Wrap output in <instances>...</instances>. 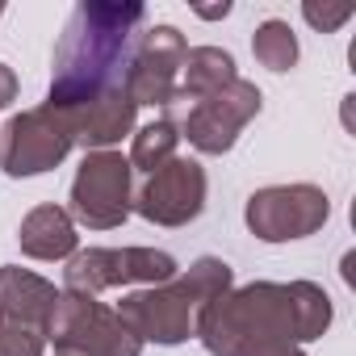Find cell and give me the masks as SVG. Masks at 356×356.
I'll use <instances>...</instances> for the list:
<instances>
[{
	"label": "cell",
	"mask_w": 356,
	"mask_h": 356,
	"mask_svg": "<svg viewBox=\"0 0 356 356\" xmlns=\"http://www.w3.org/2000/svg\"><path fill=\"white\" fill-rule=\"evenodd\" d=\"M331 327V298L314 281H252L218 293L202 318L197 339L210 356H306L302 343Z\"/></svg>",
	"instance_id": "1"
},
{
	"label": "cell",
	"mask_w": 356,
	"mask_h": 356,
	"mask_svg": "<svg viewBox=\"0 0 356 356\" xmlns=\"http://www.w3.org/2000/svg\"><path fill=\"white\" fill-rule=\"evenodd\" d=\"M147 9L143 5H109V0H84L72 9L63 38L55 47L51 97L47 105L80 109L109 88L126 84L134 47L143 38Z\"/></svg>",
	"instance_id": "2"
},
{
	"label": "cell",
	"mask_w": 356,
	"mask_h": 356,
	"mask_svg": "<svg viewBox=\"0 0 356 356\" xmlns=\"http://www.w3.org/2000/svg\"><path fill=\"white\" fill-rule=\"evenodd\" d=\"M231 281H235V273L227 260L202 256L163 285H147V289L126 293L118 302V318L130 327V335L138 343H163V348L185 343L189 335H197L202 310L218 293H227Z\"/></svg>",
	"instance_id": "3"
},
{
	"label": "cell",
	"mask_w": 356,
	"mask_h": 356,
	"mask_svg": "<svg viewBox=\"0 0 356 356\" xmlns=\"http://www.w3.org/2000/svg\"><path fill=\"white\" fill-rule=\"evenodd\" d=\"M47 339L55 343L59 356H143V343L130 335L118 310L72 289H59Z\"/></svg>",
	"instance_id": "4"
},
{
	"label": "cell",
	"mask_w": 356,
	"mask_h": 356,
	"mask_svg": "<svg viewBox=\"0 0 356 356\" xmlns=\"http://www.w3.org/2000/svg\"><path fill=\"white\" fill-rule=\"evenodd\" d=\"M72 147H76L72 113L59 105H38L9 118V126L0 130V168L22 181V176L59 168Z\"/></svg>",
	"instance_id": "5"
},
{
	"label": "cell",
	"mask_w": 356,
	"mask_h": 356,
	"mask_svg": "<svg viewBox=\"0 0 356 356\" xmlns=\"http://www.w3.org/2000/svg\"><path fill=\"white\" fill-rule=\"evenodd\" d=\"M176 273H181L176 260L155 248H84L67 260L63 289L97 298L105 289H126V285H163Z\"/></svg>",
	"instance_id": "6"
},
{
	"label": "cell",
	"mask_w": 356,
	"mask_h": 356,
	"mask_svg": "<svg viewBox=\"0 0 356 356\" xmlns=\"http://www.w3.org/2000/svg\"><path fill=\"white\" fill-rule=\"evenodd\" d=\"M134 168L122 151H88L72 181V222L88 231H113L134 210Z\"/></svg>",
	"instance_id": "7"
},
{
	"label": "cell",
	"mask_w": 356,
	"mask_h": 356,
	"mask_svg": "<svg viewBox=\"0 0 356 356\" xmlns=\"http://www.w3.org/2000/svg\"><path fill=\"white\" fill-rule=\"evenodd\" d=\"M331 218V197L318 185H268L243 206V222L264 243H289L314 235Z\"/></svg>",
	"instance_id": "8"
},
{
	"label": "cell",
	"mask_w": 356,
	"mask_h": 356,
	"mask_svg": "<svg viewBox=\"0 0 356 356\" xmlns=\"http://www.w3.org/2000/svg\"><path fill=\"white\" fill-rule=\"evenodd\" d=\"M134 210L155 227H185L206 210V168L197 159L176 155L155 168L134 193Z\"/></svg>",
	"instance_id": "9"
},
{
	"label": "cell",
	"mask_w": 356,
	"mask_h": 356,
	"mask_svg": "<svg viewBox=\"0 0 356 356\" xmlns=\"http://www.w3.org/2000/svg\"><path fill=\"white\" fill-rule=\"evenodd\" d=\"M185 34L176 26H151L143 30L130 72H126V92L134 97V105H172L181 97V63H185Z\"/></svg>",
	"instance_id": "10"
},
{
	"label": "cell",
	"mask_w": 356,
	"mask_h": 356,
	"mask_svg": "<svg viewBox=\"0 0 356 356\" xmlns=\"http://www.w3.org/2000/svg\"><path fill=\"white\" fill-rule=\"evenodd\" d=\"M260 88L243 76H235L227 88L210 92L206 101L193 105L189 122H185V138L202 151V155H227L239 138V130L260 113Z\"/></svg>",
	"instance_id": "11"
},
{
	"label": "cell",
	"mask_w": 356,
	"mask_h": 356,
	"mask_svg": "<svg viewBox=\"0 0 356 356\" xmlns=\"http://www.w3.org/2000/svg\"><path fill=\"white\" fill-rule=\"evenodd\" d=\"M72 113V126H76V147L84 151H113V143H122V134L134 130V97L122 88H109L101 92L97 101L80 105V109H67Z\"/></svg>",
	"instance_id": "12"
},
{
	"label": "cell",
	"mask_w": 356,
	"mask_h": 356,
	"mask_svg": "<svg viewBox=\"0 0 356 356\" xmlns=\"http://www.w3.org/2000/svg\"><path fill=\"white\" fill-rule=\"evenodd\" d=\"M55 302H59V289L47 277L17 268V264L0 268V323H22V327H34L47 335Z\"/></svg>",
	"instance_id": "13"
},
{
	"label": "cell",
	"mask_w": 356,
	"mask_h": 356,
	"mask_svg": "<svg viewBox=\"0 0 356 356\" xmlns=\"http://www.w3.org/2000/svg\"><path fill=\"white\" fill-rule=\"evenodd\" d=\"M17 243L26 256L34 260H72L80 252V235L76 222L63 206H38L22 218L17 227Z\"/></svg>",
	"instance_id": "14"
},
{
	"label": "cell",
	"mask_w": 356,
	"mask_h": 356,
	"mask_svg": "<svg viewBox=\"0 0 356 356\" xmlns=\"http://www.w3.org/2000/svg\"><path fill=\"white\" fill-rule=\"evenodd\" d=\"M235 59L222 47H189L185 63H181V97L189 101H206L210 92L227 88L235 80Z\"/></svg>",
	"instance_id": "15"
},
{
	"label": "cell",
	"mask_w": 356,
	"mask_h": 356,
	"mask_svg": "<svg viewBox=\"0 0 356 356\" xmlns=\"http://www.w3.org/2000/svg\"><path fill=\"white\" fill-rule=\"evenodd\" d=\"M176 143H181V134H176V126L168 122V118H159V122H151V126H143L138 134H134V143H130V168H138V172H155V168H163L168 159H176Z\"/></svg>",
	"instance_id": "16"
},
{
	"label": "cell",
	"mask_w": 356,
	"mask_h": 356,
	"mask_svg": "<svg viewBox=\"0 0 356 356\" xmlns=\"http://www.w3.org/2000/svg\"><path fill=\"white\" fill-rule=\"evenodd\" d=\"M252 55H256L260 67H268V72H289V67L298 63V38H293L289 22L268 17L264 26H256V34H252Z\"/></svg>",
	"instance_id": "17"
},
{
	"label": "cell",
	"mask_w": 356,
	"mask_h": 356,
	"mask_svg": "<svg viewBox=\"0 0 356 356\" xmlns=\"http://www.w3.org/2000/svg\"><path fill=\"white\" fill-rule=\"evenodd\" d=\"M47 335L22 323H0V356H42Z\"/></svg>",
	"instance_id": "18"
},
{
	"label": "cell",
	"mask_w": 356,
	"mask_h": 356,
	"mask_svg": "<svg viewBox=\"0 0 356 356\" xmlns=\"http://www.w3.org/2000/svg\"><path fill=\"white\" fill-rule=\"evenodd\" d=\"M302 17H306L314 30L335 34L339 26H348V22L356 17V9H352V5H343V0H339V5H327V0H323V5H318V0H306V5H302Z\"/></svg>",
	"instance_id": "19"
},
{
	"label": "cell",
	"mask_w": 356,
	"mask_h": 356,
	"mask_svg": "<svg viewBox=\"0 0 356 356\" xmlns=\"http://www.w3.org/2000/svg\"><path fill=\"white\" fill-rule=\"evenodd\" d=\"M13 97H17V76H13L9 63H0V109H9Z\"/></svg>",
	"instance_id": "20"
},
{
	"label": "cell",
	"mask_w": 356,
	"mask_h": 356,
	"mask_svg": "<svg viewBox=\"0 0 356 356\" xmlns=\"http://www.w3.org/2000/svg\"><path fill=\"white\" fill-rule=\"evenodd\" d=\"M193 13H197V17H206V22H218V17H227V13H231V5H227V0H222V5H193Z\"/></svg>",
	"instance_id": "21"
},
{
	"label": "cell",
	"mask_w": 356,
	"mask_h": 356,
	"mask_svg": "<svg viewBox=\"0 0 356 356\" xmlns=\"http://www.w3.org/2000/svg\"><path fill=\"white\" fill-rule=\"evenodd\" d=\"M0 17H5V5H0Z\"/></svg>",
	"instance_id": "22"
}]
</instances>
